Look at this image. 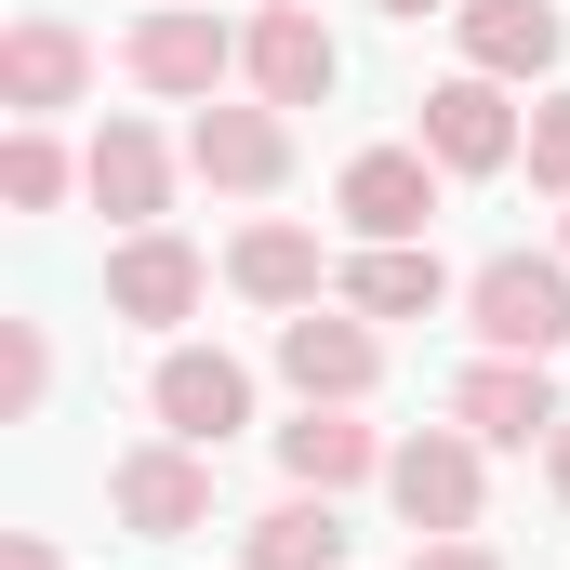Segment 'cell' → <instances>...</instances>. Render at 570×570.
Listing matches in <instances>:
<instances>
[{
    "label": "cell",
    "instance_id": "cell-1",
    "mask_svg": "<svg viewBox=\"0 0 570 570\" xmlns=\"http://www.w3.org/2000/svg\"><path fill=\"white\" fill-rule=\"evenodd\" d=\"M464 332L491 358H558L570 345V253H491L464 279Z\"/></svg>",
    "mask_w": 570,
    "mask_h": 570
},
{
    "label": "cell",
    "instance_id": "cell-2",
    "mask_svg": "<svg viewBox=\"0 0 570 570\" xmlns=\"http://www.w3.org/2000/svg\"><path fill=\"white\" fill-rule=\"evenodd\" d=\"M385 504L412 518V544H438V531H478V504H491V438H464V425H412L399 451H385Z\"/></svg>",
    "mask_w": 570,
    "mask_h": 570
},
{
    "label": "cell",
    "instance_id": "cell-3",
    "mask_svg": "<svg viewBox=\"0 0 570 570\" xmlns=\"http://www.w3.org/2000/svg\"><path fill=\"white\" fill-rule=\"evenodd\" d=\"M120 67H134V94H159V107H213V80L239 67V27L199 13V0H159V13H134Z\"/></svg>",
    "mask_w": 570,
    "mask_h": 570
},
{
    "label": "cell",
    "instance_id": "cell-4",
    "mask_svg": "<svg viewBox=\"0 0 570 570\" xmlns=\"http://www.w3.org/2000/svg\"><path fill=\"white\" fill-rule=\"evenodd\" d=\"M186 173H199L213 199H279L292 186V107H266V94L199 107V120H186Z\"/></svg>",
    "mask_w": 570,
    "mask_h": 570
},
{
    "label": "cell",
    "instance_id": "cell-5",
    "mask_svg": "<svg viewBox=\"0 0 570 570\" xmlns=\"http://www.w3.org/2000/svg\"><path fill=\"white\" fill-rule=\"evenodd\" d=\"M146 412H159V438H186V451H226V438L253 425V358H226V345H159Z\"/></svg>",
    "mask_w": 570,
    "mask_h": 570
},
{
    "label": "cell",
    "instance_id": "cell-6",
    "mask_svg": "<svg viewBox=\"0 0 570 570\" xmlns=\"http://www.w3.org/2000/svg\"><path fill=\"white\" fill-rule=\"evenodd\" d=\"M107 504H120V531H134V544H186V531H213V451L146 438V451L107 464Z\"/></svg>",
    "mask_w": 570,
    "mask_h": 570
},
{
    "label": "cell",
    "instance_id": "cell-7",
    "mask_svg": "<svg viewBox=\"0 0 570 570\" xmlns=\"http://www.w3.org/2000/svg\"><path fill=\"white\" fill-rule=\"evenodd\" d=\"M451 425L491 438V451H544V438L570 425V399H558L544 358H491V345H478V358L451 372Z\"/></svg>",
    "mask_w": 570,
    "mask_h": 570
},
{
    "label": "cell",
    "instance_id": "cell-8",
    "mask_svg": "<svg viewBox=\"0 0 570 570\" xmlns=\"http://www.w3.org/2000/svg\"><path fill=\"white\" fill-rule=\"evenodd\" d=\"M438 159V173H504L518 146H531V120H518V80H491V67H451L425 94V134H412Z\"/></svg>",
    "mask_w": 570,
    "mask_h": 570
},
{
    "label": "cell",
    "instance_id": "cell-9",
    "mask_svg": "<svg viewBox=\"0 0 570 570\" xmlns=\"http://www.w3.org/2000/svg\"><path fill=\"white\" fill-rule=\"evenodd\" d=\"M279 385H292V399H345V412H358V399L385 385V332H372L345 292L305 305V318H279Z\"/></svg>",
    "mask_w": 570,
    "mask_h": 570
},
{
    "label": "cell",
    "instance_id": "cell-10",
    "mask_svg": "<svg viewBox=\"0 0 570 570\" xmlns=\"http://www.w3.org/2000/svg\"><path fill=\"white\" fill-rule=\"evenodd\" d=\"M239 80H253L266 107H318V94L345 80V40L318 27V0H266V13L239 27Z\"/></svg>",
    "mask_w": 570,
    "mask_h": 570
},
{
    "label": "cell",
    "instance_id": "cell-11",
    "mask_svg": "<svg viewBox=\"0 0 570 570\" xmlns=\"http://www.w3.org/2000/svg\"><path fill=\"white\" fill-rule=\"evenodd\" d=\"M332 213H345V239H425L438 226V159L425 146H358L332 173Z\"/></svg>",
    "mask_w": 570,
    "mask_h": 570
},
{
    "label": "cell",
    "instance_id": "cell-12",
    "mask_svg": "<svg viewBox=\"0 0 570 570\" xmlns=\"http://www.w3.org/2000/svg\"><path fill=\"white\" fill-rule=\"evenodd\" d=\"M199 292H213V266H199V239H173V226H134V239L107 253V318H134V332L199 318Z\"/></svg>",
    "mask_w": 570,
    "mask_h": 570
},
{
    "label": "cell",
    "instance_id": "cell-13",
    "mask_svg": "<svg viewBox=\"0 0 570 570\" xmlns=\"http://www.w3.org/2000/svg\"><path fill=\"white\" fill-rule=\"evenodd\" d=\"M94 94V40L67 27V13H13L0 27V107L13 120H53V107H80Z\"/></svg>",
    "mask_w": 570,
    "mask_h": 570
},
{
    "label": "cell",
    "instance_id": "cell-14",
    "mask_svg": "<svg viewBox=\"0 0 570 570\" xmlns=\"http://www.w3.org/2000/svg\"><path fill=\"white\" fill-rule=\"evenodd\" d=\"M226 292H239V305H266V318H305V305L332 292V266H318V226H292V213L239 226V239H226Z\"/></svg>",
    "mask_w": 570,
    "mask_h": 570
},
{
    "label": "cell",
    "instance_id": "cell-15",
    "mask_svg": "<svg viewBox=\"0 0 570 570\" xmlns=\"http://www.w3.org/2000/svg\"><path fill=\"white\" fill-rule=\"evenodd\" d=\"M385 451H399V438H372L345 399H305V412L279 425V478H292V491H332V504H345L358 478H385Z\"/></svg>",
    "mask_w": 570,
    "mask_h": 570
},
{
    "label": "cell",
    "instance_id": "cell-16",
    "mask_svg": "<svg viewBox=\"0 0 570 570\" xmlns=\"http://www.w3.org/2000/svg\"><path fill=\"white\" fill-rule=\"evenodd\" d=\"M80 186H94V213L134 239V226H159V213H173V146L146 134V120H107V134L80 146Z\"/></svg>",
    "mask_w": 570,
    "mask_h": 570
},
{
    "label": "cell",
    "instance_id": "cell-17",
    "mask_svg": "<svg viewBox=\"0 0 570 570\" xmlns=\"http://www.w3.org/2000/svg\"><path fill=\"white\" fill-rule=\"evenodd\" d=\"M332 292H345L358 318H438V305H464L451 266H438V239H358V253L332 266Z\"/></svg>",
    "mask_w": 570,
    "mask_h": 570
},
{
    "label": "cell",
    "instance_id": "cell-18",
    "mask_svg": "<svg viewBox=\"0 0 570 570\" xmlns=\"http://www.w3.org/2000/svg\"><path fill=\"white\" fill-rule=\"evenodd\" d=\"M451 27H464V67H491V80H558V53H570L558 0H464Z\"/></svg>",
    "mask_w": 570,
    "mask_h": 570
},
{
    "label": "cell",
    "instance_id": "cell-19",
    "mask_svg": "<svg viewBox=\"0 0 570 570\" xmlns=\"http://www.w3.org/2000/svg\"><path fill=\"white\" fill-rule=\"evenodd\" d=\"M239 570H345V518H332V491H279V504L239 531Z\"/></svg>",
    "mask_w": 570,
    "mask_h": 570
},
{
    "label": "cell",
    "instance_id": "cell-20",
    "mask_svg": "<svg viewBox=\"0 0 570 570\" xmlns=\"http://www.w3.org/2000/svg\"><path fill=\"white\" fill-rule=\"evenodd\" d=\"M67 186H80V159L40 134V120H13V146H0V199H13V213H53Z\"/></svg>",
    "mask_w": 570,
    "mask_h": 570
},
{
    "label": "cell",
    "instance_id": "cell-21",
    "mask_svg": "<svg viewBox=\"0 0 570 570\" xmlns=\"http://www.w3.org/2000/svg\"><path fill=\"white\" fill-rule=\"evenodd\" d=\"M53 399V345H40V318H0V425H27Z\"/></svg>",
    "mask_w": 570,
    "mask_h": 570
},
{
    "label": "cell",
    "instance_id": "cell-22",
    "mask_svg": "<svg viewBox=\"0 0 570 570\" xmlns=\"http://www.w3.org/2000/svg\"><path fill=\"white\" fill-rule=\"evenodd\" d=\"M518 159H531V186H544V199H570V94L531 107V146H518Z\"/></svg>",
    "mask_w": 570,
    "mask_h": 570
},
{
    "label": "cell",
    "instance_id": "cell-23",
    "mask_svg": "<svg viewBox=\"0 0 570 570\" xmlns=\"http://www.w3.org/2000/svg\"><path fill=\"white\" fill-rule=\"evenodd\" d=\"M412 570H504L491 544H464V531H438V544H412Z\"/></svg>",
    "mask_w": 570,
    "mask_h": 570
},
{
    "label": "cell",
    "instance_id": "cell-24",
    "mask_svg": "<svg viewBox=\"0 0 570 570\" xmlns=\"http://www.w3.org/2000/svg\"><path fill=\"white\" fill-rule=\"evenodd\" d=\"M0 570H67V558H53L40 531H13V544H0Z\"/></svg>",
    "mask_w": 570,
    "mask_h": 570
},
{
    "label": "cell",
    "instance_id": "cell-25",
    "mask_svg": "<svg viewBox=\"0 0 570 570\" xmlns=\"http://www.w3.org/2000/svg\"><path fill=\"white\" fill-rule=\"evenodd\" d=\"M372 13H399V27H425V13H464V0H372Z\"/></svg>",
    "mask_w": 570,
    "mask_h": 570
},
{
    "label": "cell",
    "instance_id": "cell-26",
    "mask_svg": "<svg viewBox=\"0 0 570 570\" xmlns=\"http://www.w3.org/2000/svg\"><path fill=\"white\" fill-rule=\"evenodd\" d=\"M544 478H558V504H570V425H558V438H544Z\"/></svg>",
    "mask_w": 570,
    "mask_h": 570
},
{
    "label": "cell",
    "instance_id": "cell-27",
    "mask_svg": "<svg viewBox=\"0 0 570 570\" xmlns=\"http://www.w3.org/2000/svg\"><path fill=\"white\" fill-rule=\"evenodd\" d=\"M558 253H570V226H558Z\"/></svg>",
    "mask_w": 570,
    "mask_h": 570
},
{
    "label": "cell",
    "instance_id": "cell-28",
    "mask_svg": "<svg viewBox=\"0 0 570 570\" xmlns=\"http://www.w3.org/2000/svg\"><path fill=\"white\" fill-rule=\"evenodd\" d=\"M199 13H213V0H199Z\"/></svg>",
    "mask_w": 570,
    "mask_h": 570
}]
</instances>
